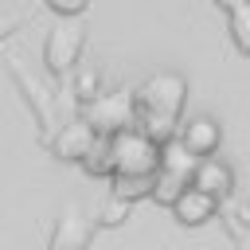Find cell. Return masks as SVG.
Wrapping results in <instances>:
<instances>
[{
  "mask_svg": "<svg viewBox=\"0 0 250 250\" xmlns=\"http://www.w3.org/2000/svg\"><path fill=\"white\" fill-rule=\"evenodd\" d=\"M191 184H195V188H203V191H211L215 199H223V195H230L234 176H230V168H227L223 160L203 156V160H199V168H195V176H191Z\"/></svg>",
  "mask_w": 250,
  "mask_h": 250,
  "instance_id": "obj_9",
  "label": "cell"
},
{
  "mask_svg": "<svg viewBox=\"0 0 250 250\" xmlns=\"http://www.w3.org/2000/svg\"><path fill=\"white\" fill-rule=\"evenodd\" d=\"M94 238V223L82 219V207L78 203H66L59 223H55V234H51V250H86Z\"/></svg>",
  "mask_w": 250,
  "mask_h": 250,
  "instance_id": "obj_5",
  "label": "cell"
},
{
  "mask_svg": "<svg viewBox=\"0 0 250 250\" xmlns=\"http://www.w3.org/2000/svg\"><path fill=\"white\" fill-rule=\"evenodd\" d=\"M227 31H230V43L242 55H250V0L227 12Z\"/></svg>",
  "mask_w": 250,
  "mask_h": 250,
  "instance_id": "obj_11",
  "label": "cell"
},
{
  "mask_svg": "<svg viewBox=\"0 0 250 250\" xmlns=\"http://www.w3.org/2000/svg\"><path fill=\"white\" fill-rule=\"evenodd\" d=\"M113 176H156L160 172V141L145 129H121L109 137Z\"/></svg>",
  "mask_w": 250,
  "mask_h": 250,
  "instance_id": "obj_2",
  "label": "cell"
},
{
  "mask_svg": "<svg viewBox=\"0 0 250 250\" xmlns=\"http://www.w3.org/2000/svg\"><path fill=\"white\" fill-rule=\"evenodd\" d=\"M180 141H184L195 156H211V152L219 148V141H223V129H219L215 117L199 113V117H191V121L180 125Z\"/></svg>",
  "mask_w": 250,
  "mask_h": 250,
  "instance_id": "obj_8",
  "label": "cell"
},
{
  "mask_svg": "<svg viewBox=\"0 0 250 250\" xmlns=\"http://www.w3.org/2000/svg\"><path fill=\"white\" fill-rule=\"evenodd\" d=\"M184 188H191V180H184V176H172V172H156V188H152V199L156 203H164V207H172L180 195H184Z\"/></svg>",
  "mask_w": 250,
  "mask_h": 250,
  "instance_id": "obj_13",
  "label": "cell"
},
{
  "mask_svg": "<svg viewBox=\"0 0 250 250\" xmlns=\"http://www.w3.org/2000/svg\"><path fill=\"white\" fill-rule=\"evenodd\" d=\"M82 47H86V27L78 23V16H59V23L47 31L43 39V62L51 74H70L78 70V59H82Z\"/></svg>",
  "mask_w": 250,
  "mask_h": 250,
  "instance_id": "obj_3",
  "label": "cell"
},
{
  "mask_svg": "<svg viewBox=\"0 0 250 250\" xmlns=\"http://www.w3.org/2000/svg\"><path fill=\"white\" fill-rule=\"evenodd\" d=\"M156 188V176H113V195L117 199H141V195H152Z\"/></svg>",
  "mask_w": 250,
  "mask_h": 250,
  "instance_id": "obj_12",
  "label": "cell"
},
{
  "mask_svg": "<svg viewBox=\"0 0 250 250\" xmlns=\"http://www.w3.org/2000/svg\"><path fill=\"white\" fill-rule=\"evenodd\" d=\"M199 160H203V156H195V152H191L180 137L160 145V168H164V172H172V176L191 180V176H195V168H199Z\"/></svg>",
  "mask_w": 250,
  "mask_h": 250,
  "instance_id": "obj_10",
  "label": "cell"
},
{
  "mask_svg": "<svg viewBox=\"0 0 250 250\" xmlns=\"http://www.w3.org/2000/svg\"><path fill=\"white\" fill-rule=\"evenodd\" d=\"M98 70L94 66H78V74H74V94H78V102L86 105V102H94L98 98Z\"/></svg>",
  "mask_w": 250,
  "mask_h": 250,
  "instance_id": "obj_14",
  "label": "cell"
},
{
  "mask_svg": "<svg viewBox=\"0 0 250 250\" xmlns=\"http://www.w3.org/2000/svg\"><path fill=\"white\" fill-rule=\"evenodd\" d=\"M125 211H129V199H117V195H113V199L102 207V223H121Z\"/></svg>",
  "mask_w": 250,
  "mask_h": 250,
  "instance_id": "obj_16",
  "label": "cell"
},
{
  "mask_svg": "<svg viewBox=\"0 0 250 250\" xmlns=\"http://www.w3.org/2000/svg\"><path fill=\"white\" fill-rule=\"evenodd\" d=\"M47 8L55 16H82L90 8V0H47Z\"/></svg>",
  "mask_w": 250,
  "mask_h": 250,
  "instance_id": "obj_15",
  "label": "cell"
},
{
  "mask_svg": "<svg viewBox=\"0 0 250 250\" xmlns=\"http://www.w3.org/2000/svg\"><path fill=\"white\" fill-rule=\"evenodd\" d=\"M215 211H219V199L211 195V191H203V188H184V195L172 203V215H176V223L180 227H203L207 219H215Z\"/></svg>",
  "mask_w": 250,
  "mask_h": 250,
  "instance_id": "obj_6",
  "label": "cell"
},
{
  "mask_svg": "<svg viewBox=\"0 0 250 250\" xmlns=\"http://www.w3.org/2000/svg\"><path fill=\"white\" fill-rule=\"evenodd\" d=\"M137 94H125V90H113V94H98L94 102H86V121L98 129V137H113L121 129H133V117H137Z\"/></svg>",
  "mask_w": 250,
  "mask_h": 250,
  "instance_id": "obj_4",
  "label": "cell"
},
{
  "mask_svg": "<svg viewBox=\"0 0 250 250\" xmlns=\"http://www.w3.org/2000/svg\"><path fill=\"white\" fill-rule=\"evenodd\" d=\"M62 160H86L94 148H98V129L82 117V121H70V125H62V133L55 137V145H51Z\"/></svg>",
  "mask_w": 250,
  "mask_h": 250,
  "instance_id": "obj_7",
  "label": "cell"
},
{
  "mask_svg": "<svg viewBox=\"0 0 250 250\" xmlns=\"http://www.w3.org/2000/svg\"><path fill=\"white\" fill-rule=\"evenodd\" d=\"M215 4H219V8H227V12H230V8H238V4H246V0H215Z\"/></svg>",
  "mask_w": 250,
  "mask_h": 250,
  "instance_id": "obj_17",
  "label": "cell"
},
{
  "mask_svg": "<svg viewBox=\"0 0 250 250\" xmlns=\"http://www.w3.org/2000/svg\"><path fill=\"white\" fill-rule=\"evenodd\" d=\"M184 98H188V78L176 74V70H160L152 78L141 82L137 90V109H141V121H145V133L152 141H172L176 133V117L184 109Z\"/></svg>",
  "mask_w": 250,
  "mask_h": 250,
  "instance_id": "obj_1",
  "label": "cell"
}]
</instances>
